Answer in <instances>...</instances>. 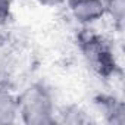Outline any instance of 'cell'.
Masks as SVG:
<instances>
[{
	"label": "cell",
	"instance_id": "1",
	"mask_svg": "<svg viewBox=\"0 0 125 125\" xmlns=\"http://www.w3.org/2000/svg\"><path fill=\"white\" fill-rule=\"evenodd\" d=\"M18 116L27 125H50L56 122V107L52 91L41 83L28 85L19 96Z\"/></svg>",
	"mask_w": 125,
	"mask_h": 125
},
{
	"label": "cell",
	"instance_id": "2",
	"mask_svg": "<svg viewBox=\"0 0 125 125\" xmlns=\"http://www.w3.org/2000/svg\"><path fill=\"white\" fill-rule=\"evenodd\" d=\"M78 49L83 53L88 68L100 78H110L118 71L115 52L110 43L93 30H83L77 38Z\"/></svg>",
	"mask_w": 125,
	"mask_h": 125
},
{
	"label": "cell",
	"instance_id": "3",
	"mask_svg": "<svg viewBox=\"0 0 125 125\" xmlns=\"http://www.w3.org/2000/svg\"><path fill=\"white\" fill-rule=\"evenodd\" d=\"M72 18L81 25H90L106 15V0H66Z\"/></svg>",
	"mask_w": 125,
	"mask_h": 125
},
{
	"label": "cell",
	"instance_id": "4",
	"mask_svg": "<svg viewBox=\"0 0 125 125\" xmlns=\"http://www.w3.org/2000/svg\"><path fill=\"white\" fill-rule=\"evenodd\" d=\"M100 112L106 116L109 122L113 124H124L125 121V109L124 103L112 96H100L96 100Z\"/></svg>",
	"mask_w": 125,
	"mask_h": 125
},
{
	"label": "cell",
	"instance_id": "5",
	"mask_svg": "<svg viewBox=\"0 0 125 125\" xmlns=\"http://www.w3.org/2000/svg\"><path fill=\"white\" fill-rule=\"evenodd\" d=\"M18 118V100L9 90L0 87V124H12Z\"/></svg>",
	"mask_w": 125,
	"mask_h": 125
},
{
	"label": "cell",
	"instance_id": "6",
	"mask_svg": "<svg viewBox=\"0 0 125 125\" xmlns=\"http://www.w3.org/2000/svg\"><path fill=\"white\" fill-rule=\"evenodd\" d=\"M12 13V0H0V28L5 27L10 19Z\"/></svg>",
	"mask_w": 125,
	"mask_h": 125
},
{
	"label": "cell",
	"instance_id": "7",
	"mask_svg": "<svg viewBox=\"0 0 125 125\" xmlns=\"http://www.w3.org/2000/svg\"><path fill=\"white\" fill-rule=\"evenodd\" d=\"M37 3L41 6H46V8H56V6L66 3V0H37Z\"/></svg>",
	"mask_w": 125,
	"mask_h": 125
}]
</instances>
